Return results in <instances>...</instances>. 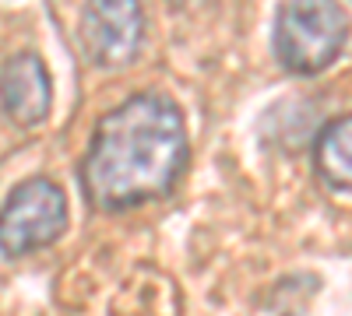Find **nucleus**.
Instances as JSON below:
<instances>
[{
	"mask_svg": "<svg viewBox=\"0 0 352 316\" xmlns=\"http://www.w3.org/2000/svg\"><path fill=\"white\" fill-rule=\"evenodd\" d=\"M187 120L166 92H138L99 117L78 183L96 211H127L176 190L187 169Z\"/></svg>",
	"mask_w": 352,
	"mask_h": 316,
	"instance_id": "f257e3e1",
	"label": "nucleus"
},
{
	"mask_svg": "<svg viewBox=\"0 0 352 316\" xmlns=\"http://www.w3.org/2000/svg\"><path fill=\"white\" fill-rule=\"evenodd\" d=\"M349 39V14L342 4L300 0L282 4L272 25V53L282 71L296 77H314L328 71Z\"/></svg>",
	"mask_w": 352,
	"mask_h": 316,
	"instance_id": "f03ea898",
	"label": "nucleus"
},
{
	"mask_svg": "<svg viewBox=\"0 0 352 316\" xmlns=\"http://www.w3.org/2000/svg\"><path fill=\"white\" fill-rule=\"evenodd\" d=\"M67 228V193L60 183L50 176H32L21 180L8 200L4 215H0V250L8 260L53 246Z\"/></svg>",
	"mask_w": 352,
	"mask_h": 316,
	"instance_id": "7ed1b4c3",
	"label": "nucleus"
},
{
	"mask_svg": "<svg viewBox=\"0 0 352 316\" xmlns=\"http://www.w3.org/2000/svg\"><path fill=\"white\" fill-rule=\"evenodd\" d=\"M78 36L96 67H124L144 42V11L134 0H96L81 11Z\"/></svg>",
	"mask_w": 352,
	"mask_h": 316,
	"instance_id": "20e7f679",
	"label": "nucleus"
},
{
	"mask_svg": "<svg viewBox=\"0 0 352 316\" xmlns=\"http://www.w3.org/2000/svg\"><path fill=\"white\" fill-rule=\"evenodd\" d=\"M53 102V84L43 56L11 53L4 60V117L18 130H32L46 123Z\"/></svg>",
	"mask_w": 352,
	"mask_h": 316,
	"instance_id": "39448f33",
	"label": "nucleus"
},
{
	"mask_svg": "<svg viewBox=\"0 0 352 316\" xmlns=\"http://www.w3.org/2000/svg\"><path fill=\"white\" fill-rule=\"evenodd\" d=\"M314 169L331 190L352 193V112H342L317 130Z\"/></svg>",
	"mask_w": 352,
	"mask_h": 316,
	"instance_id": "423d86ee",
	"label": "nucleus"
}]
</instances>
